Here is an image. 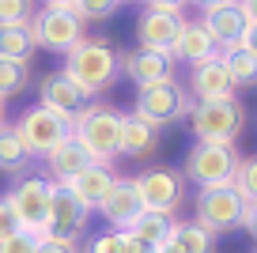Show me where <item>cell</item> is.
Returning a JSON list of instances; mask_svg holds the SVG:
<instances>
[{"label":"cell","instance_id":"1","mask_svg":"<svg viewBox=\"0 0 257 253\" xmlns=\"http://www.w3.org/2000/svg\"><path fill=\"white\" fill-rule=\"evenodd\" d=\"M61 72L72 79L87 98H98V95H106V91L113 87V79H117V72H121V61L106 42L83 38L76 49L64 53V68Z\"/></svg>","mask_w":257,"mask_h":253},{"label":"cell","instance_id":"2","mask_svg":"<svg viewBox=\"0 0 257 253\" xmlns=\"http://www.w3.org/2000/svg\"><path fill=\"white\" fill-rule=\"evenodd\" d=\"M72 136L83 144L95 163L110 166L117 159V140H121V113L106 102H87L72 117Z\"/></svg>","mask_w":257,"mask_h":253},{"label":"cell","instance_id":"3","mask_svg":"<svg viewBox=\"0 0 257 253\" xmlns=\"http://www.w3.org/2000/svg\"><path fill=\"white\" fill-rule=\"evenodd\" d=\"M246 125V110L238 98H219V102H193L189 129L197 144H234Z\"/></svg>","mask_w":257,"mask_h":253},{"label":"cell","instance_id":"4","mask_svg":"<svg viewBox=\"0 0 257 253\" xmlns=\"http://www.w3.org/2000/svg\"><path fill=\"white\" fill-rule=\"evenodd\" d=\"M242 155L234 151V144H193L185 151L182 163V178L193 182L197 189H208V185H227L238 170Z\"/></svg>","mask_w":257,"mask_h":253},{"label":"cell","instance_id":"5","mask_svg":"<svg viewBox=\"0 0 257 253\" xmlns=\"http://www.w3.org/2000/svg\"><path fill=\"white\" fill-rule=\"evenodd\" d=\"M193 212L204 230L212 238L216 234H227V230L242 227V215H246V200L234 193V185H208V189H197V200H193Z\"/></svg>","mask_w":257,"mask_h":253},{"label":"cell","instance_id":"6","mask_svg":"<svg viewBox=\"0 0 257 253\" xmlns=\"http://www.w3.org/2000/svg\"><path fill=\"white\" fill-rule=\"evenodd\" d=\"M189 110H193L189 91L178 87L174 79H170V83H155V87L137 91V102H133V117H140L144 125H152V129L174 125V121L189 117Z\"/></svg>","mask_w":257,"mask_h":253},{"label":"cell","instance_id":"7","mask_svg":"<svg viewBox=\"0 0 257 253\" xmlns=\"http://www.w3.org/2000/svg\"><path fill=\"white\" fill-rule=\"evenodd\" d=\"M49 193H53V182H46V178H23L4 193V204L12 208L23 234L42 238V230L49 223Z\"/></svg>","mask_w":257,"mask_h":253},{"label":"cell","instance_id":"8","mask_svg":"<svg viewBox=\"0 0 257 253\" xmlns=\"http://www.w3.org/2000/svg\"><path fill=\"white\" fill-rule=\"evenodd\" d=\"M31 38H34V49L68 53V49H76L87 34H83V23L68 8H38L34 19H31Z\"/></svg>","mask_w":257,"mask_h":253},{"label":"cell","instance_id":"9","mask_svg":"<svg viewBox=\"0 0 257 253\" xmlns=\"http://www.w3.org/2000/svg\"><path fill=\"white\" fill-rule=\"evenodd\" d=\"M12 129H16V136L23 140V148L31 151V159H34V155L46 159L57 144H64L68 136H72V121H68V117H57V113L42 110V106L27 110Z\"/></svg>","mask_w":257,"mask_h":253},{"label":"cell","instance_id":"10","mask_svg":"<svg viewBox=\"0 0 257 253\" xmlns=\"http://www.w3.org/2000/svg\"><path fill=\"white\" fill-rule=\"evenodd\" d=\"M87 215L91 212L64 189V185H53V193H49V223H46V230H42V238H46V242H57V245H72V249H76L83 227H87Z\"/></svg>","mask_w":257,"mask_h":253},{"label":"cell","instance_id":"11","mask_svg":"<svg viewBox=\"0 0 257 253\" xmlns=\"http://www.w3.org/2000/svg\"><path fill=\"white\" fill-rule=\"evenodd\" d=\"M144 200V212H159V215H174L185 200V178L170 166H148L140 178H133Z\"/></svg>","mask_w":257,"mask_h":253},{"label":"cell","instance_id":"12","mask_svg":"<svg viewBox=\"0 0 257 253\" xmlns=\"http://www.w3.org/2000/svg\"><path fill=\"white\" fill-rule=\"evenodd\" d=\"M95 212L106 219V230H128L133 219L144 212V200H140L137 182H133V178H113L110 193L102 197V204H98Z\"/></svg>","mask_w":257,"mask_h":253},{"label":"cell","instance_id":"13","mask_svg":"<svg viewBox=\"0 0 257 253\" xmlns=\"http://www.w3.org/2000/svg\"><path fill=\"white\" fill-rule=\"evenodd\" d=\"M117 61H121V72L137 83V91L174 79V57L170 53H155V49H140L137 46V49H128L125 57H117Z\"/></svg>","mask_w":257,"mask_h":253},{"label":"cell","instance_id":"14","mask_svg":"<svg viewBox=\"0 0 257 253\" xmlns=\"http://www.w3.org/2000/svg\"><path fill=\"white\" fill-rule=\"evenodd\" d=\"M185 23V12H152L144 8L137 19V46L155 49V53H170L178 42V31Z\"/></svg>","mask_w":257,"mask_h":253},{"label":"cell","instance_id":"15","mask_svg":"<svg viewBox=\"0 0 257 253\" xmlns=\"http://www.w3.org/2000/svg\"><path fill=\"white\" fill-rule=\"evenodd\" d=\"M87 102H91V98L83 95L64 72H49V76H42V83H38V106H42V110L72 121Z\"/></svg>","mask_w":257,"mask_h":253},{"label":"cell","instance_id":"16","mask_svg":"<svg viewBox=\"0 0 257 253\" xmlns=\"http://www.w3.org/2000/svg\"><path fill=\"white\" fill-rule=\"evenodd\" d=\"M201 27L208 31V38L216 42V49H234L242 46V34H246V16H242L238 0H227V4H216V8L201 12Z\"/></svg>","mask_w":257,"mask_h":253},{"label":"cell","instance_id":"17","mask_svg":"<svg viewBox=\"0 0 257 253\" xmlns=\"http://www.w3.org/2000/svg\"><path fill=\"white\" fill-rule=\"evenodd\" d=\"M189 98L197 102H219V98H234V83L227 76L223 61L212 57L204 64H193L189 68Z\"/></svg>","mask_w":257,"mask_h":253},{"label":"cell","instance_id":"18","mask_svg":"<svg viewBox=\"0 0 257 253\" xmlns=\"http://www.w3.org/2000/svg\"><path fill=\"white\" fill-rule=\"evenodd\" d=\"M170 57H174V64L182 61V64L193 68V64H204V61H212V57H219V49H216V42L208 38V31L201 27V19H185Z\"/></svg>","mask_w":257,"mask_h":253},{"label":"cell","instance_id":"19","mask_svg":"<svg viewBox=\"0 0 257 253\" xmlns=\"http://www.w3.org/2000/svg\"><path fill=\"white\" fill-rule=\"evenodd\" d=\"M91 163H95V159L83 151V144L76 140V136H68L64 144H57L46 155V170H49V178H53V185H68L80 170H87Z\"/></svg>","mask_w":257,"mask_h":253},{"label":"cell","instance_id":"20","mask_svg":"<svg viewBox=\"0 0 257 253\" xmlns=\"http://www.w3.org/2000/svg\"><path fill=\"white\" fill-rule=\"evenodd\" d=\"M110 185H113V170H110V166H102V163H91L87 170H80L64 189L72 193L87 212H95V208L102 204V197L110 193Z\"/></svg>","mask_w":257,"mask_h":253},{"label":"cell","instance_id":"21","mask_svg":"<svg viewBox=\"0 0 257 253\" xmlns=\"http://www.w3.org/2000/svg\"><path fill=\"white\" fill-rule=\"evenodd\" d=\"M159 144V129L144 125L140 117L133 113H121V140H117V155H128V159H144L155 151Z\"/></svg>","mask_w":257,"mask_h":253},{"label":"cell","instance_id":"22","mask_svg":"<svg viewBox=\"0 0 257 253\" xmlns=\"http://www.w3.org/2000/svg\"><path fill=\"white\" fill-rule=\"evenodd\" d=\"M170 230H174V215H159V212H140L137 219H133V227L125 230V234L137 238V245L144 253H155L163 242L170 238Z\"/></svg>","mask_w":257,"mask_h":253},{"label":"cell","instance_id":"23","mask_svg":"<svg viewBox=\"0 0 257 253\" xmlns=\"http://www.w3.org/2000/svg\"><path fill=\"white\" fill-rule=\"evenodd\" d=\"M219 61H223V68H227V76H231L234 87H257V57L249 53L246 46L223 49Z\"/></svg>","mask_w":257,"mask_h":253},{"label":"cell","instance_id":"24","mask_svg":"<svg viewBox=\"0 0 257 253\" xmlns=\"http://www.w3.org/2000/svg\"><path fill=\"white\" fill-rule=\"evenodd\" d=\"M34 38L31 23L27 27H0V61H31Z\"/></svg>","mask_w":257,"mask_h":253},{"label":"cell","instance_id":"25","mask_svg":"<svg viewBox=\"0 0 257 253\" xmlns=\"http://www.w3.org/2000/svg\"><path fill=\"white\" fill-rule=\"evenodd\" d=\"M27 163H31V151L23 148L16 129L4 125L0 129V170H4V174H19V170H27Z\"/></svg>","mask_w":257,"mask_h":253},{"label":"cell","instance_id":"26","mask_svg":"<svg viewBox=\"0 0 257 253\" xmlns=\"http://www.w3.org/2000/svg\"><path fill=\"white\" fill-rule=\"evenodd\" d=\"M31 83V61H0V102L23 95Z\"/></svg>","mask_w":257,"mask_h":253},{"label":"cell","instance_id":"27","mask_svg":"<svg viewBox=\"0 0 257 253\" xmlns=\"http://www.w3.org/2000/svg\"><path fill=\"white\" fill-rule=\"evenodd\" d=\"M170 242H174L182 253H212V234L201 227V223H178L174 219Z\"/></svg>","mask_w":257,"mask_h":253},{"label":"cell","instance_id":"28","mask_svg":"<svg viewBox=\"0 0 257 253\" xmlns=\"http://www.w3.org/2000/svg\"><path fill=\"white\" fill-rule=\"evenodd\" d=\"M83 253H144V249H140L137 238L125 234V230H102V234H95L87 242Z\"/></svg>","mask_w":257,"mask_h":253},{"label":"cell","instance_id":"29","mask_svg":"<svg viewBox=\"0 0 257 253\" xmlns=\"http://www.w3.org/2000/svg\"><path fill=\"white\" fill-rule=\"evenodd\" d=\"M231 185H234V193H238L246 204H257V155H249V159H242V163H238Z\"/></svg>","mask_w":257,"mask_h":253},{"label":"cell","instance_id":"30","mask_svg":"<svg viewBox=\"0 0 257 253\" xmlns=\"http://www.w3.org/2000/svg\"><path fill=\"white\" fill-rule=\"evenodd\" d=\"M38 12L34 0H0V27H27Z\"/></svg>","mask_w":257,"mask_h":253},{"label":"cell","instance_id":"31","mask_svg":"<svg viewBox=\"0 0 257 253\" xmlns=\"http://www.w3.org/2000/svg\"><path fill=\"white\" fill-rule=\"evenodd\" d=\"M68 12H72L80 23H87V19H110L113 12H117V0H72Z\"/></svg>","mask_w":257,"mask_h":253},{"label":"cell","instance_id":"32","mask_svg":"<svg viewBox=\"0 0 257 253\" xmlns=\"http://www.w3.org/2000/svg\"><path fill=\"white\" fill-rule=\"evenodd\" d=\"M0 253H38V238H34V234H23V230H19L16 238L0 242Z\"/></svg>","mask_w":257,"mask_h":253},{"label":"cell","instance_id":"33","mask_svg":"<svg viewBox=\"0 0 257 253\" xmlns=\"http://www.w3.org/2000/svg\"><path fill=\"white\" fill-rule=\"evenodd\" d=\"M19 234V223H16V215H12V208L4 204V197H0V242H8V238H16Z\"/></svg>","mask_w":257,"mask_h":253},{"label":"cell","instance_id":"34","mask_svg":"<svg viewBox=\"0 0 257 253\" xmlns=\"http://www.w3.org/2000/svg\"><path fill=\"white\" fill-rule=\"evenodd\" d=\"M137 4H144L152 12H182L185 8V0H137Z\"/></svg>","mask_w":257,"mask_h":253},{"label":"cell","instance_id":"35","mask_svg":"<svg viewBox=\"0 0 257 253\" xmlns=\"http://www.w3.org/2000/svg\"><path fill=\"white\" fill-rule=\"evenodd\" d=\"M242 227H246V234L257 242V204H246V215H242Z\"/></svg>","mask_w":257,"mask_h":253},{"label":"cell","instance_id":"36","mask_svg":"<svg viewBox=\"0 0 257 253\" xmlns=\"http://www.w3.org/2000/svg\"><path fill=\"white\" fill-rule=\"evenodd\" d=\"M242 46L257 57V23H246V34H242Z\"/></svg>","mask_w":257,"mask_h":253},{"label":"cell","instance_id":"37","mask_svg":"<svg viewBox=\"0 0 257 253\" xmlns=\"http://www.w3.org/2000/svg\"><path fill=\"white\" fill-rule=\"evenodd\" d=\"M38 253H76L72 245H57V242H46V238H38Z\"/></svg>","mask_w":257,"mask_h":253},{"label":"cell","instance_id":"38","mask_svg":"<svg viewBox=\"0 0 257 253\" xmlns=\"http://www.w3.org/2000/svg\"><path fill=\"white\" fill-rule=\"evenodd\" d=\"M242 16H246V23H257V0H238Z\"/></svg>","mask_w":257,"mask_h":253},{"label":"cell","instance_id":"39","mask_svg":"<svg viewBox=\"0 0 257 253\" xmlns=\"http://www.w3.org/2000/svg\"><path fill=\"white\" fill-rule=\"evenodd\" d=\"M185 4H193V8L208 12V8H216V4H227V0H185Z\"/></svg>","mask_w":257,"mask_h":253},{"label":"cell","instance_id":"40","mask_svg":"<svg viewBox=\"0 0 257 253\" xmlns=\"http://www.w3.org/2000/svg\"><path fill=\"white\" fill-rule=\"evenodd\" d=\"M34 4H38V8H68L72 0H34Z\"/></svg>","mask_w":257,"mask_h":253},{"label":"cell","instance_id":"41","mask_svg":"<svg viewBox=\"0 0 257 253\" xmlns=\"http://www.w3.org/2000/svg\"><path fill=\"white\" fill-rule=\"evenodd\" d=\"M155 253H182V249H178V245H174V242H170V238H167V242H163V245H159V249H155Z\"/></svg>","mask_w":257,"mask_h":253},{"label":"cell","instance_id":"42","mask_svg":"<svg viewBox=\"0 0 257 253\" xmlns=\"http://www.w3.org/2000/svg\"><path fill=\"white\" fill-rule=\"evenodd\" d=\"M0 129H4V102H0Z\"/></svg>","mask_w":257,"mask_h":253},{"label":"cell","instance_id":"43","mask_svg":"<svg viewBox=\"0 0 257 253\" xmlns=\"http://www.w3.org/2000/svg\"><path fill=\"white\" fill-rule=\"evenodd\" d=\"M117 4H121V0H117Z\"/></svg>","mask_w":257,"mask_h":253},{"label":"cell","instance_id":"44","mask_svg":"<svg viewBox=\"0 0 257 253\" xmlns=\"http://www.w3.org/2000/svg\"><path fill=\"white\" fill-rule=\"evenodd\" d=\"M253 253H257V249H253Z\"/></svg>","mask_w":257,"mask_h":253}]
</instances>
